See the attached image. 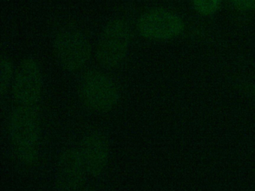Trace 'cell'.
Segmentation results:
<instances>
[{
    "instance_id": "7c38bea8",
    "label": "cell",
    "mask_w": 255,
    "mask_h": 191,
    "mask_svg": "<svg viewBox=\"0 0 255 191\" xmlns=\"http://www.w3.org/2000/svg\"><path fill=\"white\" fill-rule=\"evenodd\" d=\"M81 191H96L93 188H83Z\"/></svg>"
},
{
    "instance_id": "52a82bcc",
    "label": "cell",
    "mask_w": 255,
    "mask_h": 191,
    "mask_svg": "<svg viewBox=\"0 0 255 191\" xmlns=\"http://www.w3.org/2000/svg\"><path fill=\"white\" fill-rule=\"evenodd\" d=\"M88 173L79 149L69 148L59 155L55 186L57 191H81Z\"/></svg>"
},
{
    "instance_id": "277c9868",
    "label": "cell",
    "mask_w": 255,
    "mask_h": 191,
    "mask_svg": "<svg viewBox=\"0 0 255 191\" xmlns=\"http://www.w3.org/2000/svg\"><path fill=\"white\" fill-rule=\"evenodd\" d=\"M53 50L61 67L71 73L83 70L92 57L89 38L83 31L73 26L62 28L56 33Z\"/></svg>"
},
{
    "instance_id": "7a4b0ae2",
    "label": "cell",
    "mask_w": 255,
    "mask_h": 191,
    "mask_svg": "<svg viewBox=\"0 0 255 191\" xmlns=\"http://www.w3.org/2000/svg\"><path fill=\"white\" fill-rule=\"evenodd\" d=\"M79 95L88 110L94 113H107L117 107L121 91L117 82L109 74L92 69L82 76Z\"/></svg>"
},
{
    "instance_id": "30bf717a",
    "label": "cell",
    "mask_w": 255,
    "mask_h": 191,
    "mask_svg": "<svg viewBox=\"0 0 255 191\" xmlns=\"http://www.w3.org/2000/svg\"><path fill=\"white\" fill-rule=\"evenodd\" d=\"M222 0H193L195 10L203 15L214 14L220 6Z\"/></svg>"
},
{
    "instance_id": "5b68a950",
    "label": "cell",
    "mask_w": 255,
    "mask_h": 191,
    "mask_svg": "<svg viewBox=\"0 0 255 191\" xmlns=\"http://www.w3.org/2000/svg\"><path fill=\"white\" fill-rule=\"evenodd\" d=\"M137 32L150 41H168L177 38L184 29L181 17L164 8H153L143 12L137 19Z\"/></svg>"
},
{
    "instance_id": "6da1fadb",
    "label": "cell",
    "mask_w": 255,
    "mask_h": 191,
    "mask_svg": "<svg viewBox=\"0 0 255 191\" xmlns=\"http://www.w3.org/2000/svg\"><path fill=\"white\" fill-rule=\"evenodd\" d=\"M8 134L20 163L32 167L40 157L41 127L39 105H17L8 119Z\"/></svg>"
},
{
    "instance_id": "3957f363",
    "label": "cell",
    "mask_w": 255,
    "mask_h": 191,
    "mask_svg": "<svg viewBox=\"0 0 255 191\" xmlns=\"http://www.w3.org/2000/svg\"><path fill=\"white\" fill-rule=\"evenodd\" d=\"M131 43L129 23L122 17L107 22L98 39L95 50L97 62L103 68L120 66L128 56Z\"/></svg>"
},
{
    "instance_id": "8992f818",
    "label": "cell",
    "mask_w": 255,
    "mask_h": 191,
    "mask_svg": "<svg viewBox=\"0 0 255 191\" xmlns=\"http://www.w3.org/2000/svg\"><path fill=\"white\" fill-rule=\"evenodd\" d=\"M11 93L17 105H39L44 88L42 70L36 59L25 58L15 70Z\"/></svg>"
},
{
    "instance_id": "9c48e42d",
    "label": "cell",
    "mask_w": 255,
    "mask_h": 191,
    "mask_svg": "<svg viewBox=\"0 0 255 191\" xmlns=\"http://www.w3.org/2000/svg\"><path fill=\"white\" fill-rule=\"evenodd\" d=\"M0 92L3 96L11 87L14 80L15 70L11 59L6 56H2L0 62Z\"/></svg>"
},
{
    "instance_id": "ba28073f",
    "label": "cell",
    "mask_w": 255,
    "mask_h": 191,
    "mask_svg": "<svg viewBox=\"0 0 255 191\" xmlns=\"http://www.w3.org/2000/svg\"><path fill=\"white\" fill-rule=\"evenodd\" d=\"M88 175L92 177L101 176L110 160V144L107 136L99 131L86 134L79 149Z\"/></svg>"
},
{
    "instance_id": "8fae6325",
    "label": "cell",
    "mask_w": 255,
    "mask_h": 191,
    "mask_svg": "<svg viewBox=\"0 0 255 191\" xmlns=\"http://www.w3.org/2000/svg\"><path fill=\"white\" fill-rule=\"evenodd\" d=\"M231 3L240 11L255 10V0H231Z\"/></svg>"
}]
</instances>
